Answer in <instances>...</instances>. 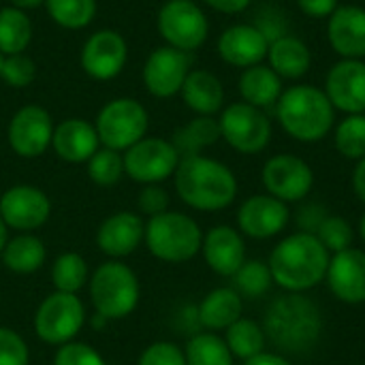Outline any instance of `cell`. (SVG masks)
I'll list each match as a JSON object with an SVG mask.
<instances>
[{
  "label": "cell",
  "mask_w": 365,
  "mask_h": 365,
  "mask_svg": "<svg viewBox=\"0 0 365 365\" xmlns=\"http://www.w3.org/2000/svg\"><path fill=\"white\" fill-rule=\"evenodd\" d=\"M220 137V124L212 115H197L182 128L173 133V148L178 150L180 158L201 154L205 148L214 145Z\"/></svg>",
  "instance_id": "30"
},
{
  "label": "cell",
  "mask_w": 365,
  "mask_h": 365,
  "mask_svg": "<svg viewBox=\"0 0 365 365\" xmlns=\"http://www.w3.org/2000/svg\"><path fill=\"white\" fill-rule=\"evenodd\" d=\"M220 137L240 154H259L272 141V122L263 109L248 103H231L218 118Z\"/></svg>",
  "instance_id": "10"
},
{
  "label": "cell",
  "mask_w": 365,
  "mask_h": 365,
  "mask_svg": "<svg viewBox=\"0 0 365 365\" xmlns=\"http://www.w3.org/2000/svg\"><path fill=\"white\" fill-rule=\"evenodd\" d=\"M207 6H212L218 13H227V15H235L248 9L250 0H203Z\"/></svg>",
  "instance_id": "48"
},
{
  "label": "cell",
  "mask_w": 365,
  "mask_h": 365,
  "mask_svg": "<svg viewBox=\"0 0 365 365\" xmlns=\"http://www.w3.org/2000/svg\"><path fill=\"white\" fill-rule=\"evenodd\" d=\"M265 329L252 319H240L225 331V342L233 357L237 359H252L265 351Z\"/></svg>",
  "instance_id": "32"
},
{
  "label": "cell",
  "mask_w": 365,
  "mask_h": 365,
  "mask_svg": "<svg viewBox=\"0 0 365 365\" xmlns=\"http://www.w3.org/2000/svg\"><path fill=\"white\" fill-rule=\"evenodd\" d=\"M327 207L321 203H306L302 205V210L297 212V227L304 233H317L319 227L323 225V220L327 218Z\"/></svg>",
  "instance_id": "46"
},
{
  "label": "cell",
  "mask_w": 365,
  "mask_h": 365,
  "mask_svg": "<svg viewBox=\"0 0 365 365\" xmlns=\"http://www.w3.org/2000/svg\"><path fill=\"white\" fill-rule=\"evenodd\" d=\"M359 233H361V237H364L365 242V214L361 216V222H359Z\"/></svg>",
  "instance_id": "53"
},
{
  "label": "cell",
  "mask_w": 365,
  "mask_h": 365,
  "mask_svg": "<svg viewBox=\"0 0 365 365\" xmlns=\"http://www.w3.org/2000/svg\"><path fill=\"white\" fill-rule=\"evenodd\" d=\"M137 207L148 218L169 212V192L160 184H145L137 197Z\"/></svg>",
  "instance_id": "44"
},
{
  "label": "cell",
  "mask_w": 365,
  "mask_h": 365,
  "mask_svg": "<svg viewBox=\"0 0 365 365\" xmlns=\"http://www.w3.org/2000/svg\"><path fill=\"white\" fill-rule=\"evenodd\" d=\"M261 180L267 195L284 203H295L306 199L314 186L312 167L295 154L272 156L263 167Z\"/></svg>",
  "instance_id": "12"
},
{
  "label": "cell",
  "mask_w": 365,
  "mask_h": 365,
  "mask_svg": "<svg viewBox=\"0 0 365 365\" xmlns=\"http://www.w3.org/2000/svg\"><path fill=\"white\" fill-rule=\"evenodd\" d=\"M128 58L126 41L120 32L105 28L92 32L79 53V62L86 75L98 81L113 79L122 73Z\"/></svg>",
  "instance_id": "15"
},
{
  "label": "cell",
  "mask_w": 365,
  "mask_h": 365,
  "mask_svg": "<svg viewBox=\"0 0 365 365\" xmlns=\"http://www.w3.org/2000/svg\"><path fill=\"white\" fill-rule=\"evenodd\" d=\"M178 197L192 210L220 212L237 197V178L220 160L195 154L180 158L173 173Z\"/></svg>",
  "instance_id": "3"
},
{
  "label": "cell",
  "mask_w": 365,
  "mask_h": 365,
  "mask_svg": "<svg viewBox=\"0 0 365 365\" xmlns=\"http://www.w3.org/2000/svg\"><path fill=\"white\" fill-rule=\"evenodd\" d=\"M190 56L175 47L163 45L154 49L143 64L145 90L156 98H171L180 94L190 68Z\"/></svg>",
  "instance_id": "16"
},
{
  "label": "cell",
  "mask_w": 365,
  "mask_h": 365,
  "mask_svg": "<svg viewBox=\"0 0 365 365\" xmlns=\"http://www.w3.org/2000/svg\"><path fill=\"white\" fill-rule=\"evenodd\" d=\"M276 113L287 130L297 141L314 143L325 139L336 120V109L327 94L314 86H293L282 92L276 103Z\"/></svg>",
  "instance_id": "4"
},
{
  "label": "cell",
  "mask_w": 365,
  "mask_h": 365,
  "mask_svg": "<svg viewBox=\"0 0 365 365\" xmlns=\"http://www.w3.org/2000/svg\"><path fill=\"white\" fill-rule=\"evenodd\" d=\"M6 242H9V227H6L4 220L0 218V255H2V250H4V246H6Z\"/></svg>",
  "instance_id": "52"
},
{
  "label": "cell",
  "mask_w": 365,
  "mask_h": 365,
  "mask_svg": "<svg viewBox=\"0 0 365 365\" xmlns=\"http://www.w3.org/2000/svg\"><path fill=\"white\" fill-rule=\"evenodd\" d=\"M2 60H4V56L0 53V71H2Z\"/></svg>",
  "instance_id": "54"
},
{
  "label": "cell",
  "mask_w": 365,
  "mask_h": 365,
  "mask_svg": "<svg viewBox=\"0 0 365 365\" xmlns=\"http://www.w3.org/2000/svg\"><path fill=\"white\" fill-rule=\"evenodd\" d=\"M86 325V306L73 293H49L34 314V331L38 340L51 346L73 342Z\"/></svg>",
  "instance_id": "8"
},
{
  "label": "cell",
  "mask_w": 365,
  "mask_h": 365,
  "mask_svg": "<svg viewBox=\"0 0 365 365\" xmlns=\"http://www.w3.org/2000/svg\"><path fill=\"white\" fill-rule=\"evenodd\" d=\"M150 115L145 107L128 96L113 98L101 107L94 128L103 148L126 152L130 145L141 141L148 135Z\"/></svg>",
  "instance_id": "7"
},
{
  "label": "cell",
  "mask_w": 365,
  "mask_h": 365,
  "mask_svg": "<svg viewBox=\"0 0 365 365\" xmlns=\"http://www.w3.org/2000/svg\"><path fill=\"white\" fill-rule=\"evenodd\" d=\"M94 312L105 321H120L135 312L141 297L137 274L122 261L101 263L88 282Z\"/></svg>",
  "instance_id": "5"
},
{
  "label": "cell",
  "mask_w": 365,
  "mask_h": 365,
  "mask_svg": "<svg viewBox=\"0 0 365 365\" xmlns=\"http://www.w3.org/2000/svg\"><path fill=\"white\" fill-rule=\"evenodd\" d=\"M329 261L331 252L314 233L297 231L274 246L267 265L274 284L287 293H306L325 280Z\"/></svg>",
  "instance_id": "2"
},
{
  "label": "cell",
  "mask_w": 365,
  "mask_h": 365,
  "mask_svg": "<svg viewBox=\"0 0 365 365\" xmlns=\"http://www.w3.org/2000/svg\"><path fill=\"white\" fill-rule=\"evenodd\" d=\"M240 94L252 107H272L282 96V77L265 64H255L242 71Z\"/></svg>",
  "instance_id": "28"
},
{
  "label": "cell",
  "mask_w": 365,
  "mask_h": 365,
  "mask_svg": "<svg viewBox=\"0 0 365 365\" xmlns=\"http://www.w3.org/2000/svg\"><path fill=\"white\" fill-rule=\"evenodd\" d=\"M53 365H107L103 355L86 342H68L58 346Z\"/></svg>",
  "instance_id": "41"
},
{
  "label": "cell",
  "mask_w": 365,
  "mask_h": 365,
  "mask_svg": "<svg viewBox=\"0 0 365 365\" xmlns=\"http://www.w3.org/2000/svg\"><path fill=\"white\" fill-rule=\"evenodd\" d=\"M88 165V175L90 180L96 184V186H103V188H111L115 186L124 173V156L122 152H115V150H109V148H98L92 158L86 163Z\"/></svg>",
  "instance_id": "37"
},
{
  "label": "cell",
  "mask_w": 365,
  "mask_h": 365,
  "mask_svg": "<svg viewBox=\"0 0 365 365\" xmlns=\"http://www.w3.org/2000/svg\"><path fill=\"white\" fill-rule=\"evenodd\" d=\"M329 45L342 60H361L365 56V9L346 4L327 17Z\"/></svg>",
  "instance_id": "22"
},
{
  "label": "cell",
  "mask_w": 365,
  "mask_h": 365,
  "mask_svg": "<svg viewBox=\"0 0 365 365\" xmlns=\"http://www.w3.org/2000/svg\"><path fill=\"white\" fill-rule=\"evenodd\" d=\"M30 351L26 340L11 327H0V365H28Z\"/></svg>",
  "instance_id": "42"
},
{
  "label": "cell",
  "mask_w": 365,
  "mask_h": 365,
  "mask_svg": "<svg viewBox=\"0 0 365 365\" xmlns=\"http://www.w3.org/2000/svg\"><path fill=\"white\" fill-rule=\"evenodd\" d=\"M265 338L287 355H308L323 336V314L319 306L302 295L276 297L265 312Z\"/></svg>",
  "instance_id": "1"
},
{
  "label": "cell",
  "mask_w": 365,
  "mask_h": 365,
  "mask_svg": "<svg viewBox=\"0 0 365 365\" xmlns=\"http://www.w3.org/2000/svg\"><path fill=\"white\" fill-rule=\"evenodd\" d=\"M145 222L135 212H115L107 216L96 229V246L109 259L130 257L143 242Z\"/></svg>",
  "instance_id": "19"
},
{
  "label": "cell",
  "mask_w": 365,
  "mask_h": 365,
  "mask_svg": "<svg viewBox=\"0 0 365 365\" xmlns=\"http://www.w3.org/2000/svg\"><path fill=\"white\" fill-rule=\"evenodd\" d=\"M51 148L64 163L81 165L92 158V154L101 148V141L94 124L81 118H68L53 128Z\"/></svg>",
  "instance_id": "24"
},
{
  "label": "cell",
  "mask_w": 365,
  "mask_h": 365,
  "mask_svg": "<svg viewBox=\"0 0 365 365\" xmlns=\"http://www.w3.org/2000/svg\"><path fill=\"white\" fill-rule=\"evenodd\" d=\"M0 257L9 272L28 276V274L38 272L45 265L47 250H45L43 240L36 237L34 233H17L13 240L6 242Z\"/></svg>",
  "instance_id": "29"
},
{
  "label": "cell",
  "mask_w": 365,
  "mask_h": 365,
  "mask_svg": "<svg viewBox=\"0 0 365 365\" xmlns=\"http://www.w3.org/2000/svg\"><path fill=\"white\" fill-rule=\"evenodd\" d=\"M143 242L154 259L178 265L195 259L201 252L203 231L188 214L169 210L148 218Z\"/></svg>",
  "instance_id": "6"
},
{
  "label": "cell",
  "mask_w": 365,
  "mask_h": 365,
  "mask_svg": "<svg viewBox=\"0 0 365 365\" xmlns=\"http://www.w3.org/2000/svg\"><path fill=\"white\" fill-rule=\"evenodd\" d=\"M353 190H355L357 199L365 203V158L357 160V167L353 171Z\"/></svg>",
  "instance_id": "50"
},
{
  "label": "cell",
  "mask_w": 365,
  "mask_h": 365,
  "mask_svg": "<svg viewBox=\"0 0 365 365\" xmlns=\"http://www.w3.org/2000/svg\"><path fill=\"white\" fill-rule=\"evenodd\" d=\"M0 77L4 79L6 86L11 88H28L34 77H36V64L30 56L26 53H13L4 56L2 60V71Z\"/></svg>",
  "instance_id": "40"
},
{
  "label": "cell",
  "mask_w": 365,
  "mask_h": 365,
  "mask_svg": "<svg viewBox=\"0 0 365 365\" xmlns=\"http://www.w3.org/2000/svg\"><path fill=\"white\" fill-rule=\"evenodd\" d=\"M47 15L66 30H81L96 15V0H45Z\"/></svg>",
  "instance_id": "35"
},
{
  "label": "cell",
  "mask_w": 365,
  "mask_h": 365,
  "mask_svg": "<svg viewBox=\"0 0 365 365\" xmlns=\"http://www.w3.org/2000/svg\"><path fill=\"white\" fill-rule=\"evenodd\" d=\"M51 216L49 197L30 184H17L0 197V218L17 233H34Z\"/></svg>",
  "instance_id": "13"
},
{
  "label": "cell",
  "mask_w": 365,
  "mask_h": 365,
  "mask_svg": "<svg viewBox=\"0 0 365 365\" xmlns=\"http://www.w3.org/2000/svg\"><path fill=\"white\" fill-rule=\"evenodd\" d=\"M233 282H235V291L242 297L257 299V297H263L272 289L274 278H272L269 265L265 261L252 259V261H246L237 269V274L233 276Z\"/></svg>",
  "instance_id": "36"
},
{
  "label": "cell",
  "mask_w": 365,
  "mask_h": 365,
  "mask_svg": "<svg viewBox=\"0 0 365 365\" xmlns=\"http://www.w3.org/2000/svg\"><path fill=\"white\" fill-rule=\"evenodd\" d=\"M51 282L56 291L77 295L90 282L86 259L79 252H62L60 257H56L51 265Z\"/></svg>",
  "instance_id": "34"
},
{
  "label": "cell",
  "mask_w": 365,
  "mask_h": 365,
  "mask_svg": "<svg viewBox=\"0 0 365 365\" xmlns=\"http://www.w3.org/2000/svg\"><path fill=\"white\" fill-rule=\"evenodd\" d=\"M291 210L272 195H252L237 210V227L252 240H269L287 229Z\"/></svg>",
  "instance_id": "17"
},
{
  "label": "cell",
  "mask_w": 365,
  "mask_h": 365,
  "mask_svg": "<svg viewBox=\"0 0 365 365\" xmlns=\"http://www.w3.org/2000/svg\"><path fill=\"white\" fill-rule=\"evenodd\" d=\"M30 41H32V21L26 15V11H19L15 6L0 9V53L2 56L26 53Z\"/></svg>",
  "instance_id": "31"
},
{
  "label": "cell",
  "mask_w": 365,
  "mask_h": 365,
  "mask_svg": "<svg viewBox=\"0 0 365 365\" xmlns=\"http://www.w3.org/2000/svg\"><path fill=\"white\" fill-rule=\"evenodd\" d=\"M186 365H233V355L225 338L214 331H203L190 336L184 346Z\"/></svg>",
  "instance_id": "33"
},
{
  "label": "cell",
  "mask_w": 365,
  "mask_h": 365,
  "mask_svg": "<svg viewBox=\"0 0 365 365\" xmlns=\"http://www.w3.org/2000/svg\"><path fill=\"white\" fill-rule=\"evenodd\" d=\"M314 235H317V237L321 240V244H323L329 252H334V255H336V252H342V250H346V248H351L353 237H355L351 222H349L346 218H342V216H327Z\"/></svg>",
  "instance_id": "39"
},
{
  "label": "cell",
  "mask_w": 365,
  "mask_h": 365,
  "mask_svg": "<svg viewBox=\"0 0 365 365\" xmlns=\"http://www.w3.org/2000/svg\"><path fill=\"white\" fill-rule=\"evenodd\" d=\"M269 43L255 24H235L227 28L218 38L220 58L237 68L261 64L267 58Z\"/></svg>",
  "instance_id": "23"
},
{
  "label": "cell",
  "mask_w": 365,
  "mask_h": 365,
  "mask_svg": "<svg viewBox=\"0 0 365 365\" xmlns=\"http://www.w3.org/2000/svg\"><path fill=\"white\" fill-rule=\"evenodd\" d=\"M137 365H186L184 349L173 342H154L143 349Z\"/></svg>",
  "instance_id": "43"
},
{
  "label": "cell",
  "mask_w": 365,
  "mask_h": 365,
  "mask_svg": "<svg viewBox=\"0 0 365 365\" xmlns=\"http://www.w3.org/2000/svg\"><path fill=\"white\" fill-rule=\"evenodd\" d=\"M244 365H293V364H291L284 355L263 351L261 355H257V357H252V359L244 361Z\"/></svg>",
  "instance_id": "49"
},
{
  "label": "cell",
  "mask_w": 365,
  "mask_h": 365,
  "mask_svg": "<svg viewBox=\"0 0 365 365\" xmlns=\"http://www.w3.org/2000/svg\"><path fill=\"white\" fill-rule=\"evenodd\" d=\"M124 156V173L137 184H160L169 180L178 165L180 154L171 141L163 137H143L130 145Z\"/></svg>",
  "instance_id": "11"
},
{
  "label": "cell",
  "mask_w": 365,
  "mask_h": 365,
  "mask_svg": "<svg viewBox=\"0 0 365 365\" xmlns=\"http://www.w3.org/2000/svg\"><path fill=\"white\" fill-rule=\"evenodd\" d=\"M325 94L334 109L349 115L365 113V64L361 60L336 62L325 79Z\"/></svg>",
  "instance_id": "18"
},
{
  "label": "cell",
  "mask_w": 365,
  "mask_h": 365,
  "mask_svg": "<svg viewBox=\"0 0 365 365\" xmlns=\"http://www.w3.org/2000/svg\"><path fill=\"white\" fill-rule=\"evenodd\" d=\"M207 267L225 278H233L237 269L246 263V244L237 229L229 225H218L203 235L201 246Z\"/></svg>",
  "instance_id": "21"
},
{
  "label": "cell",
  "mask_w": 365,
  "mask_h": 365,
  "mask_svg": "<svg viewBox=\"0 0 365 365\" xmlns=\"http://www.w3.org/2000/svg\"><path fill=\"white\" fill-rule=\"evenodd\" d=\"M244 302L235 289L220 287L210 291L197 306L199 325L210 331H227L235 321L242 319Z\"/></svg>",
  "instance_id": "25"
},
{
  "label": "cell",
  "mask_w": 365,
  "mask_h": 365,
  "mask_svg": "<svg viewBox=\"0 0 365 365\" xmlns=\"http://www.w3.org/2000/svg\"><path fill=\"white\" fill-rule=\"evenodd\" d=\"M302 13L314 19H325L338 9V0H297Z\"/></svg>",
  "instance_id": "47"
},
{
  "label": "cell",
  "mask_w": 365,
  "mask_h": 365,
  "mask_svg": "<svg viewBox=\"0 0 365 365\" xmlns=\"http://www.w3.org/2000/svg\"><path fill=\"white\" fill-rule=\"evenodd\" d=\"M9 2H11V6H15L19 11H30V9L45 4V0H9Z\"/></svg>",
  "instance_id": "51"
},
{
  "label": "cell",
  "mask_w": 365,
  "mask_h": 365,
  "mask_svg": "<svg viewBox=\"0 0 365 365\" xmlns=\"http://www.w3.org/2000/svg\"><path fill=\"white\" fill-rule=\"evenodd\" d=\"M255 26L263 32V36L267 38V43H274L276 38H280V36L287 34V17H284V13L272 9V6H267L259 15V19H257Z\"/></svg>",
  "instance_id": "45"
},
{
  "label": "cell",
  "mask_w": 365,
  "mask_h": 365,
  "mask_svg": "<svg viewBox=\"0 0 365 365\" xmlns=\"http://www.w3.org/2000/svg\"><path fill=\"white\" fill-rule=\"evenodd\" d=\"M267 60H269V66L282 79H299L310 71L312 53H310V47L302 38L293 34H284L276 38L274 43H269Z\"/></svg>",
  "instance_id": "27"
},
{
  "label": "cell",
  "mask_w": 365,
  "mask_h": 365,
  "mask_svg": "<svg viewBox=\"0 0 365 365\" xmlns=\"http://www.w3.org/2000/svg\"><path fill=\"white\" fill-rule=\"evenodd\" d=\"M180 94L184 105L197 115H214L222 109L225 103V88L220 79L203 68H195L188 73Z\"/></svg>",
  "instance_id": "26"
},
{
  "label": "cell",
  "mask_w": 365,
  "mask_h": 365,
  "mask_svg": "<svg viewBox=\"0 0 365 365\" xmlns=\"http://www.w3.org/2000/svg\"><path fill=\"white\" fill-rule=\"evenodd\" d=\"M336 150L349 160L365 158V113L346 115L336 128Z\"/></svg>",
  "instance_id": "38"
},
{
  "label": "cell",
  "mask_w": 365,
  "mask_h": 365,
  "mask_svg": "<svg viewBox=\"0 0 365 365\" xmlns=\"http://www.w3.org/2000/svg\"><path fill=\"white\" fill-rule=\"evenodd\" d=\"M331 293L351 306L365 302V252L359 248H346L336 252L329 261L325 276Z\"/></svg>",
  "instance_id": "20"
},
{
  "label": "cell",
  "mask_w": 365,
  "mask_h": 365,
  "mask_svg": "<svg viewBox=\"0 0 365 365\" xmlns=\"http://www.w3.org/2000/svg\"><path fill=\"white\" fill-rule=\"evenodd\" d=\"M156 26L169 47L186 53L199 49L210 32V21L195 0H167L156 15Z\"/></svg>",
  "instance_id": "9"
},
{
  "label": "cell",
  "mask_w": 365,
  "mask_h": 365,
  "mask_svg": "<svg viewBox=\"0 0 365 365\" xmlns=\"http://www.w3.org/2000/svg\"><path fill=\"white\" fill-rule=\"evenodd\" d=\"M51 113L41 105H26L17 109L9 122L6 139L11 150L21 158H36L51 148L53 137Z\"/></svg>",
  "instance_id": "14"
}]
</instances>
